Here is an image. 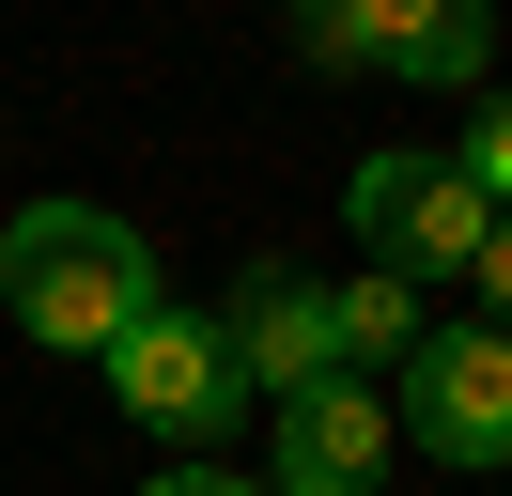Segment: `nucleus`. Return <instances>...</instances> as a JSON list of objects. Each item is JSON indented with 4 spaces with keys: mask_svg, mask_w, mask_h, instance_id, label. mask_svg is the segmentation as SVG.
<instances>
[{
    "mask_svg": "<svg viewBox=\"0 0 512 496\" xmlns=\"http://www.w3.org/2000/svg\"><path fill=\"white\" fill-rule=\"evenodd\" d=\"M0 310H16V341H47V357H109L125 326H156V248L109 202H32L0 233Z\"/></svg>",
    "mask_w": 512,
    "mask_h": 496,
    "instance_id": "f257e3e1",
    "label": "nucleus"
},
{
    "mask_svg": "<svg viewBox=\"0 0 512 496\" xmlns=\"http://www.w3.org/2000/svg\"><path fill=\"white\" fill-rule=\"evenodd\" d=\"M342 217H357V248H373L388 279H481V233H497V202H481L450 155H357Z\"/></svg>",
    "mask_w": 512,
    "mask_h": 496,
    "instance_id": "f03ea898",
    "label": "nucleus"
},
{
    "mask_svg": "<svg viewBox=\"0 0 512 496\" xmlns=\"http://www.w3.org/2000/svg\"><path fill=\"white\" fill-rule=\"evenodd\" d=\"M404 434L435 465H466V481H497L512 465V341L497 326H435L404 357Z\"/></svg>",
    "mask_w": 512,
    "mask_h": 496,
    "instance_id": "7ed1b4c3",
    "label": "nucleus"
},
{
    "mask_svg": "<svg viewBox=\"0 0 512 496\" xmlns=\"http://www.w3.org/2000/svg\"><path fill=\"white\" fill-rule=\"evenodd\" d=\"M109 403H125L140 434H233V357H218V310H171L156 295V326H125L109 341Z\"/></svg>",
    "mask_w": 512,
    "mask_h": 496,
    "instance_id": "20e7f679",
    "label": "nucleus"
},
{
    "mask_svg": "<svg viewBox=\"0 0 512 496\" xmlns=\"http://www.w3.org/2000/svg\"><path fill=\"white\" fill-rule=\"evenodd\" d=\"M218 357H233V388H264V403L342 388V310H326V279L249 264V279H233V310H218Z\"/></svg>",
    "mask_w": 512,
    "mask_h": 496,
    "instance_id": "39448f33",
    "label": "nucleus"
},
{
    "mask_svg": "<svg viewBox=\"0 0 512 496\" xmlns=\"http://www.w3.org/2000/svg\"><path fill=\"white\" fill-rule=\"evenodd\" d=\"M311 47L373 62V78H419V93H481L497 16H481V0H342V16H311Z\"/></svg>",
    "mask_w": 512,
    "mask_h": 496,
    "instance_id": "423d86ee",
    "label": "nucleus"
},
{
    "mask_svg": "<svg viewBox=\"0 0 512 496\" xmlns=\"http://www.w3.org/2000/svg\"><path fill=\"white\" fill-rule=\"evenodd\" d=\"M388 434H404V419H388L357 372H342V388H295L280 403V450H264V496H373Z\"/></svg>",
    "mask_w": 512,
    "mask_h": 496,
    "instance_id": "0eeeda50",
    "label": "nucleus"
},
{
    "mask_svg": "<svg viewBox=\"0 0 512 496\" xmlns=\"http://www.w3.org/2000/svg\"><path fill=\"white\" fill-rule=\"evenodd\" d=\"M326 310H342V372H357V388H373V372H404L419 341H435V326H419V279H388V264L326 279Z\"/></svg>",
    "mask_w": 512,
    "mask_h": 496,
    "instance_id": "6e6552de",
    "label": "nucleus"
},
{
    "mask_svg": "<svg viewBox=\"0 0 512 496\" xmlns=\"http://www.w3.org/2000/svg\"><path fill=\"white\" fill-rule=\"evenodd\" d=\"M450 171H466V186H481V202H497V217H512V93H497V109H481V124H466V155H450Z\"/></svg>",
    "mask_w": 512,
    "mask_h": 496,
    "instance_id": "1a4fd4ad",
    "label": "nucleus"
},
{
    "mask_svg": "<svg viewBox=\"0 0 512 496\" xmlns=\"http://www.w3.org/2000/svg\"><path fill=\"white\" fill-rule=\"evenodd\" d=\"M481 326L512 341V217H497V233H481Z\"/></svg>",
    "mask_w": 512,
    "mask_h": 496,
    "instance_id": "9d476101",
    "label": "nucleus"
},
{
    "mask_svg": "<svg viewBox=\"0 0 512 496\" xmlns=\"http://www.w3.org/2000/svg\"><path fill=\"white\" fill-rule=\"evenodd\" d=\"M140 496H264V481H233V465H156Z\"/></svg>",
    "mask_w": 512,
    "mask_h": 496,
    "instance_id": "9b49d317",
    "label": "nucleus"
}]
</instances>
